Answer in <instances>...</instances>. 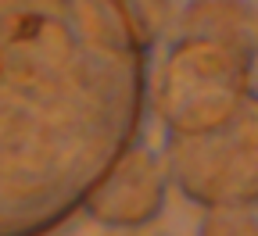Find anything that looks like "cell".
<instances>
[{
  "instance_id": "cell-7",
  "label": "cell",
  "mask_w": 258,
  "mask_h": 236,
  "mask_svg": "<svg viewBox=\"0 0 258 236\" xmlns=\"http://www.w3.org/2000/svg\"><path fill=\"white\" fill-rule=\"evenodd\" d=\"M198 236H258V215H254V208L205 211Z\"/></svg>"
},
{
  "instance_id": "cell-4",
  "label": "cell",
  "mask_w": 258,
  "mask_h": 236,
  "mask_svg": "<svg viewBox=\"0 0 258 236\" xmlns=\"http://www.w3.org/2000/svg\"><path fill=\"white\" fill-rule=\"evenodd\" d=\"M169 161L144 143L125 150L111 176L97 186L86 204V218L104 229H144L161 218L169 200Z\"/></svg>"
},
{
  "instance_id": "cell-6",
  "label": "cell",
  "mask_w": 258,
  "mask_h": 236,
  "mask_svg": "<svg viewBox=\"0 0 258 236\" xmlns=\"http://www.w3.org/2000/svg\"><path fill=\"white\" fill-rule=\"evenodd\" d=\"M129 8H133L137 22L144 25V32L151 36L154 47L165 40L169 32H176V22H179L176 0H129Z\"/></svg>"
},
{
  "instance_id": "cell-5",
  "label": "cell",
  "mask_w": 258,
  "mask_h": 236,
  "mask_svg": "<svg viewBox=\"0 0 258 236\" xmlns=\"http://www.w3.org/2000/svg\"><path fill=\"white\" fill-rule=\"evenodd\" d=\"M176 32L258 50V4L254 0H186L179 8Z\"/></svg>"
},
{
  "instance_id": "cell-3",
  "label": "cell",
  "mask_w": 258,
  "mask_h": 236,
  "mask_svg": "<svg viewBox=\"0 0 258 236\" xmlns=\"http://www.w3.org/2000/svg\"><path fill=\"white\" fill-rule=\"evenodd\" d=\"M172 186L205 211L258 208V93L226 125L165 140Z\"/></svg>"
},
{
  "instance_id": "cell-1",
  "label": "cell",
  "mask_w": 258,
  "mask_h": 236,
  "mask_svg": "<svg viewBox=\"0 0 258 236\" xmlns=\"http://www.w3.org/2000/svg\"><path fill=\"white\" fill-rule=\"evenodd\" d=\"M151 36L129 0H0V236H57L144 140Z\"/></svg>"
},
{
  "instance_id": "cell-2",
  "label": "cell",
  "mask_w": 258,
  "mask_h": 236,
  "mask_svg": "<svg viewBox=\"0 0 258 236\" xmlns=\"http://www.w3.org/2000/svg\"><path fill=\"white\" fill-rule=\"evenodd\" d=\"M258 50L208 36H183L165 47L151 79V115L165 140L201 136L237 118L254 90Z\"/></svg>"
}]
</instances>
